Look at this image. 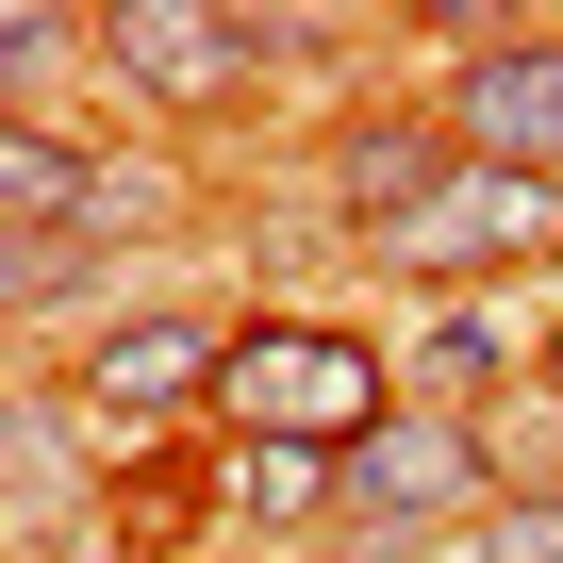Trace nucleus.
<instances>
[{
	"instance_id": "f257e3e1",
	"label": "nucleus",
	"mask_w": 563,
	"mask_h": 563,
	"mask_svg": "<svg viewBox=\"0 0 563 563\" xmlns=\"http://www.w3.org/2000/svg\"><path fill=\"white\" fill-rule=\"evenodd\" d=\"M216 415H232V448H332V464H349L398 398H382V365H365L349 332H299V316H282V332H232Z\"/></svg>"
},
{
	"instance_id": "f03ea898",
	"label": "nucleus",
	"mask_w": 563,
	"mask_h": 563,
	"mask_svg": "<svg viewBox=\"0 0 563 563\" xmlns=\"http://www.w3.org/2000/svg\"><path fill=\"white\" fill-rule=\"evenodd\" d=\"M265 67V18H216V0H100V84L150 100V117H216L249 100Z\"/></svg>"
},
{
	"instance_id": "7ed1b4c3",
	"label": "nucleus",
	"mask_w": 563,
	"mask_h": 563,
	"mask_svg": "<svg viewBox=\"0 0 563 563\" xmlns=\"http://www.w3.org/2000/svg\"><path fill=\"white\" fill-rule=\"evenodd\" d=\"M481 481H497V464H481V431H464V415H431V398H398V415L349 448V497H332V514H349L365 547H398V530L481 514Z\"/></svg>"
},
{
	"instance_id": "20e7f679",
	"label": "nucleus",
	"mask_w": 563,
	"mask_h": 563,
	"mask_svg": "<svg viewBox=\"0 0 563 563\" xmlns=\"http://www.w3.org/2000/svg\"><path fill=\"white\" fill-rule=\"evenodd\" d=\"M448 150L514 166V183H563V34H481L464 84H448Z\"/></svg>"
},
{
	"instance_id": "39448f33",
	"label": "nucleus",
	"mask_w": 563,
	"mask_h": 563,
	"mask_svg": "<svg viewBox=\"0 0 563 563\" xmlns=\"http://www.w3.org/2000/svg\"><path fill=\"white\" fill-rule=\"evenodd\" d=\"M547 232H563V183L448 166V183H431V216H415V232H382V265H398V282H481V265H530Z\"/></svg>"
},
{
	"instance_id": "423d86ee",
	"label": "nucleus",
	"mask_w": 563,
	"mask_h": 563,
	"mask_svg": "<svg viewBox=\"0 0 563 563\" xmlns=\"http://www.w3.org/2000/svg\"><path fill=\"white\" fill-rule=\"evenodd\" d=\"M216 382H232V332H216V316H117V332L84 349V415H117V431H133V415H183V398H216Z\"/></svg>"
},
{
	"instance_id": "0eeeda50",
	"label": "nucleus",
	"mask_w": 563,
	"mask_h": 563,
	"mask_svg": "<svg viewBox=\"0 0 563 563\" xmlns=\"http://www.w3.org/2000/svg\"><path fill=\"white\" fill-rule=\"evenodd\" d=\"M464 150H448V117H349V150H332V199H349V232L382 249V232H415L431 216V183H448Z\"/></svg>"
},
{
	"instance_id": "6e6552de",
	"label": "nucleus",
	"mask_w": 563,
	"mask_h": 563,
	"mask_svg": "<svg viewBox=\"0 0 563 563\" xmlns=\"http://www.w3.org/2000/svg\"><path fill=\"white\" fill-rule=\"evenodd\" d=\"M0 216H18V249H51V232L100 216V166H84L51 117H18V133H0Z\"/></svg>"
},
{
	"instance_id": "1a4fd4ad",
	"label": "nucleus",
	"mask_w": 563,
	"mask_h": 563,
	"mask_svg": "<svg viewBox=\"0 0 563 563\" xmlns=\"http://www.w3.org/2000/svg\"><path fill=\"white\" fill-rule=\"evenodd\" d=\"M232 464H249V514H332V497H349L332 448H232Z\"/></svg>"
},
{
	"instance_id": "9d476101",
	"label": "nucleus",
	"mask_w": 563,
	"mask_h": 563,
	"mask_svg": "<svg viewBox=\"0 0 563 563\" xmlns=\"http://www.w3.org/2000/svg\"><path fill=\"white\" fill-rule=\"evenodd\" d=\"M67 51H84V18H51V0L0 18V67H18V84H67Z\"/></svg>"
},
{
	"instance_id": "9b49d317",
	"label": "nucleus",
	"mask_w": 563,
	"mask_h": 563,
	"mask_svg": "<svg viewBox=\"0 0 563 563\" xmlns=\"http://www.w3.org/2000/svg\"><path fill=\"white\" fill-rule=\"evenodd\" d=\"M481 563H563V481H547V497H497V530H481Z\"/></svg>"
},
{
	"instance_id": "f8f14e48",
	"label": "nucleus",
	"mask_w": 563,
	"mask_h": 563,
	"mask_svg": "<svg viewBox=\"0 0 563 563\" xmlns=\"http://www.w3.org/2000/svg\"><path fill=\"white\" fill-rule=\"evenodd\" d=\"M530 365H547V398H563V332H547V349H530Z\"/></svg>"
}]
</instances>
